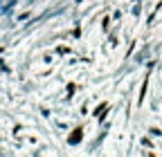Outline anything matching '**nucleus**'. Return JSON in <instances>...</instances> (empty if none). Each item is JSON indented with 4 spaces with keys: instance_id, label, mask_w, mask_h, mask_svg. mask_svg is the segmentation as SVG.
<instances>
[{
    "instance_id": "obj_1",
    "label": "nucleus",
    "mask_w": 162,
    "mask_h": 157,
    "mask_svg": "<svg viewBox=\"0 0 162 157\" xmlns=\"http://www.w3.org/2000/svg\"><path fill=\"white\" fill-rule=\"evenodd\" d=\"M77 142H81V130H74L70 135V144H77Z\"/></svg>"
}]
</instances>
